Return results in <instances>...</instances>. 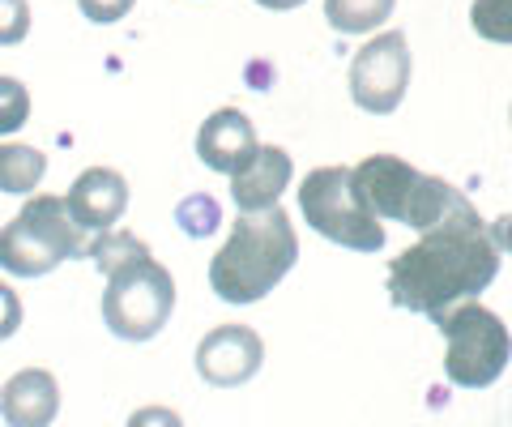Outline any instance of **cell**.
<instances>
[{"instance_id":"6da1fadb","label":"cell","mask_w":512,"mask_h":427,"mask_svg":"<svg viewBox=\"0 0 512 427\" xmlns=\"http://www.w3.org/2000/svg\"><path fill=\"white\" fill-rule=\"evenodd\" d=\"M495 274H500V244L491 235V223H483L478 210H466L423 231L419 244L393 257L389 299L406 312L440 316L483 295Z\"/></svg>"},{"instance_id":"7a4b0ae2","label":"cell","mask_w":512,"mask_h":427,"mask_svg":"<svg viewBox=\"0 0 512 427\" xmlns=\"http://www.w3.org/2000/svg\"><path fill=\"white\" fill-rule=\"evenodd\" d=\"M295 261L299 235L291 227V214L278 205L265 214H239L227 244L210 261V287L227 304H256L295 270Z\"/></svg>"},{"instance_id":"3957f363","label":"cell","mask_w":512,"mask_h":427,"mask_svg":"<svg viewBox=\"0 0 512 427\" xmlns=\"http://www.w3.org/2000/svg\"><path fill=\"white\" fill-rule=\"evenodd\" d=\"M350 180H355L363 205L376 218H393V223H402L410 231H431V227H440L444 218L474 210L448 180L423 176L419 167H410L406 158H397V154L363 158L359 167H350Z\"/></svg>"},{"instance_id":"277c9868","label":"cell","mask_w":512,"mask_h":427,"mask_svg":"<svg viewBox=\"0 0 512 427\" xmlns=\"http://www.w3.org/2000/svg\"><path fill=\"white\" fill-rule=\"evenodd\" d=\"M90 240L69 218L64 197H30L13 223L0 227V270L13 278H43L60 261H86Z\"/></svg>"},{"instance_id":"5b68a950","label":"cell","mask_w":512,"mask_h":427,"mask_svg":"<svg viewBox=\"0 0 512 427\" xmlns=\"http://www.w3.org/2000/svg\"><path fill=\"white\" fill-rule=\"evenodd\" d=\"M436 329L444 334V376L457 389H487L504 376L512 359V338L508 325L483 304H457L440 316H431Z\"/></svg>"},{"instance_id":"8992f818","label":"cell","mask_w":512,"mask_h":427,"mask_svg":"<svg viewBox=\"0 0 512 427\" xmlns=\"http://www.w3.org/2000/svg\"><path fill=\"white\" fill-rule=\"evenodd\" d=\"M299 214L316 235L350 252L384 248V223L363 205L355 180H350V167H316L299 184Z\"/></svg>"},{"instance_id":"52a82bcc","label":"cell","mask_w":512,"mask_h":427,"mask_svg":"<svg viewBox=\"0 0 512 427\" xmlns=\"http://www.w3.org/2000/svg\"><path fill=\"white\" fill-rule=\"evenodd\" d=\"M171 308H175V278L167 274V265L154 261V252L107 274L103 321L116 338L124 342L158 338L163 325L171 321Z\"/></svg>"},{"instance_id":"ba28073f","label":"cell","mask_w":512,"mask_h":427,"mask_svg":"<svg viewBox=\"0 0 512 427\" xmlns=\"http://www.w3.org/2000/svg\"><path fill=\"white\" fill-rule=\"evenodd\" d=\"M410 86V43L402 30H384L350 60V99L367 116H393Z\"/></svg>"},{"instance_id":"9c48e42d","label":"cell","mask_w":512,"mask_h":427,"mask_svg":"<svg viewBox=\"0 0 512 427\" xmlns=\"http://www.w3.org/2000/svg\"><path fill=\"white\" fill-rule=\"evenodd\" d=\"M265 363V342L248 325H218L197 342V376L214 389L248 385Z\"/></svg>"},{"instance_id":"30bf717a","label":"cell","mask_w":512,"mask_h":427,"mask_svg":"<svg viewBox=\"0 0 512 427\" xmlns=\"http://www.w3.org/2000/svg\"><path fill=\"white\" fill-rule=\"evenodd\" d=\"M64 205H69V218L77 223L82 235L116 231V223L128 210V180L120 176V171H111V167H90V171H82V176L73 180Z\"/></svg>"},{"instance_id":"8fae6325","label":"cell","mask_w":512,"mask_h":427,"mask_svg":"<svg viewBox=\"0 0 512 427\" xmlns=\"http://www.w3.org/2000/svg\"><path fill=\"white\" fill-rule=\"evenodd\" d=\"M291 184V154L282 146H256V154L231 176V201L239 214H265Z\"/></svg>"},{"instance_id":"7c38bea8","label":"cell","mask_w":512,"mask_h":427,"mask_svg":"<svg viewBox=\"0 0 512 427\" xmlns=\"http://www.w3.org/2000/svg\"><path fill=\"white\" fill-rule=\"evenodd\" d=\"M256 146H261V141H256V129L239 107H218L197 133L201 163L210 171H227V176H235V171L248 163L256 154Z\"/></svg>"},{"instance_id":"4fadbf2b","label":"cell","mask_w":512,"mask_h":427,"mask_svg":"<svg viewBox=\"0 0 512 427\" xmlns=\"http://www.w3.org/2000/svg\"><path fill=\"white\" fill-rule=\"evenodd\" d=\"M60 415V385L47 368H22L0 389V419L9 427H52Z\"/></svg>"},{"instance_id":"5bb4252c","label":"cell","mask_w":512,"mask_h":427,"mask_svg":"<svg viewBox=\"0 0 512 427\" xmlns=\"http://www.w3.org/2000/svg\"><path fill=\"white\" fill-rule=\"evenodd\" d=\"M43 171H47L43 150L18 146V141H5V146H0V193H13V197L35 193Z\"/></svg>"},{"instance_id":"9a60e30c","label":"cell","mask_w":512,"mask_h":427,"mask_svg":"<svg viewBox=\"0 0 512 427\" xmlns=\"http://www.w3.org/2000/svg\"><path fill=\"white\" fill-rule=\"evenodd\" d=\"M397 0H325V22L338 35H367L393 18Z\"/></svg>"},{"instance_id":"2e32d148","label":"cell","mask_w":512,"mask_h":427,"mask_svg":"<svg viewBox=\"0 0 512 427\" xmlns=\"http://www.w3.org/2000/svg\"><path fill=\"white\" fill-rule=\"evenodd\" d=\"M86 257L94 261V270L107 278L111 270H120V265H128V261L150 257V248H146V240H141V235H133V231H103V235H94V240H90Z\"/></svg>"},{"instance_id":"e0dca14e","label":"cell","mask_w":512,"mask_h":427,"mask_svg":"<svg viewBox=\"0 0 512 427\" xmlns=\"http://www.w3.org/2000/svg\"><path fill=\"white\" fill-rule=\"evenodd\" d=\"M470 26L487 43H512V0H474Z\"/></svg>"},{"instance_id":"ac0fdd59","label":"cell","mask_w":512,"mask_h":427,"mask_svg":"<svg viewBox=\"0 0 512 427\" xmlns=\"http://www.w3.org/2000/svg\"><path fill=\"white\" fill-rule=\"evenodd\" d=\"M30 120V90L18 77H0V137L18 133Z\"/></svg>"},{"instance_id":"d6986e66","label":"cell","mask_w":512,"mask_h":427,"mask_svg":"<svg viewBox=\"0 0 512 427\" xmlns=\"http://www.w3.org/2000/svg\"><path fill=\"white\" fill-rule=\"evenodd\" d=\"M175 218H180V227L188 231V235H214V227L222 223L218 218V205L210 201V197H188V201H180V210H175Z\"/></svg>"},{"instance_id":"ffe728a7","label":"cell","mask_w":512,"mask_h":427,"mask_svg":"<svg viewBox=\"0 0 512 427\" xmlns=\"http://www.w3.org/2000/svg\"><path fill=\"white\" fill-rule=\"evenodd\" d=\"M30 35V5L26 0H0V47H18Z\"/></svg>"},{"instance_id":"44dd1931","label":"cell","mask_w":512,"mask_h":427,"mask_svg":"<svg viewBox=\"0 0 512 427\" xmlns=\"http://www.w3.org/2000/svg\"><path fill=\"white\" fill-rule=\"evenodd\" d=\"M77 5H82V18H90L94 26H111V22L128 18L137 0H77Z\"/></svg>"},{"instance_id":"7402d4cb","label":"cell","mask_w":512,"mask_h":427,"mask_svg":"<svg viewBox=\"0 0 512 427\" xmlns=\"http://www.w3.org/2000/svg\"><path fill=\"white\" fill-rule=\"evenodd\" d=\"M22 329V299L18 291H9L5 282H0V342L13 338Z\"/></svg>"},{"instance_id":"603a6c76","label":"cell","mask_w":512,"mask_h":427,"mask_svg":"<svg viewBox=\"0 0 512 427\" xmlns=\"http://www.w3.org/2000/svg\"><path fill=\"white\" fill-rule=\"evenodd\" d=\"M124 427H184V419L175 415L171 406H141V410L128 415Z\"/></svg>"},{"instance_id":"cb8c5ba5","label":"cell","mask_w":512,"mask_h":427,"mask_svg":"<svg viewBox=\"0 0 512 427\" xmlns=\"http://www.w3.org/2000/svg\"><path fill=\"white\" fill-rule=\"evenodd\" d=\"M491 235H495V244H500V252H508V257H512V214L500 218V223L491 227Z\"/></svg>"},{"instance_id":"d4e9b609","label":"cell","mask_w":512,"mask_h":427,"mask_svg":"<svg viewBox=\"0 0 512 427\" xmlns=\"http://www.w3.org/2000/svg\"><path fill=\"white\" fill-rule=\"evenodd\" d=\"M261 9H274V13H282V9H299V5H308V0H256Z\"/></svg>"}]
</instances>
